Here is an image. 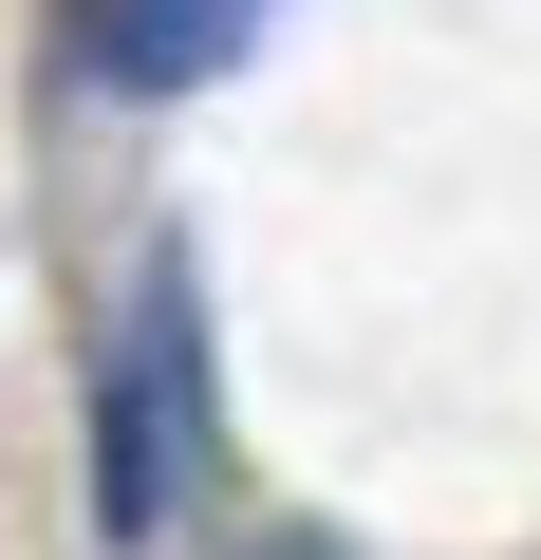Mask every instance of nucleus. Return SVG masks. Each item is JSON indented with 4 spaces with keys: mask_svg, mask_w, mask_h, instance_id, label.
Instances as JSON below:
<instances>
[{
    "mask_svg": "<svg viewBox=\"0 0 541 560\" xmlns=\"http://www.w3.org/2000/svg\"><path fill=\"white\" fill-rule=\"evenodd\" d=\"M205 467V337H187V280H131V337L94 355V541H168Z\"/></svg>",
    "mask_w": 541,
    "mask_h": 560,
    "instance_id": "1",
    "label": "nucleus"
},
{
    "mask_svg": "<svg viewBox=\"0 0 541 560\" xmlns=\"http://www.w3.org/2000/svg\"><path fill=\"white\" fill-rule=\"evenodd\" d=\"M243 20L261 0H75V75L94 94H187V75L243 57Z\"/></svg>",
    "mask_w": 541,
    "mask_h": 560,
    "instance_id": "2",
    "label": "nucleus"
},
{
    "mask_svg": "<svg viewBox=\"0 0 541 560\" xmlns=\"http://www.w3.org/2000/svg\"><path fill=\"white\" fill-rule=\"evenodd\" d=\"M261 560H318V541H261Z\"/></svg>",
    "mask_w": 541,
    "mask_h": 560,
    "instance_id": "3",
    "label": "nucleus"
}]
</instances>
